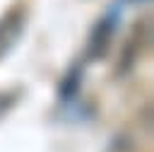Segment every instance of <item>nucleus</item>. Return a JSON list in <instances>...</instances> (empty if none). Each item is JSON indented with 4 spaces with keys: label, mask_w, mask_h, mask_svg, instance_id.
Instances as JSON below:
<instances>
[{
    "label": "nucleus",
    "mask_w": 154,
    "mask_h": 152,
    "mask_svg": "<svg viewBox=\"0 0 154 152\" xmlns=\"http://www.w3.org/2000/svg\"><path fill=\"white\" fill-rule=\"evenodd\" d=\"M111 31H113V24H111V22H108V17H106V19L96 27V34L91 36V53H94V55H101V53L106 51Z\"/></svg>",
    "instance_id": "obj_2"
},
{
    "label": "nucleus",
    "mask_w": 154,
    "mask_h": 152,
    "mask_svg": "<svg viewBox=\"0 0 154 152\" xmlns=\"http://www.w3.org/2000/svg\"><path fill=\"white\" fill-rule=\"evenodd\" d=\"M24 10L22 7H12L0 17V58L17 43V39L24 31Z\"/></svg>",
    "instance_id": "obj_1"
}]
</instances>
